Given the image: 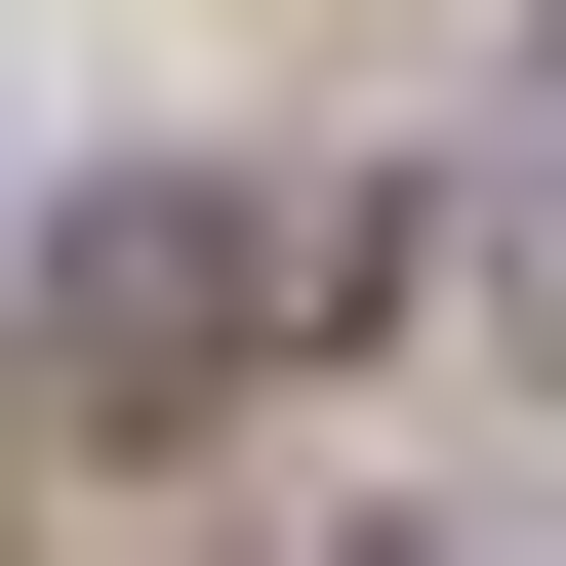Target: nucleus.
<instances>
[{"label": "nucleus", "instance_id": "f03ea898", "mask_svg": "<svg viewBox=\"0 0 566 566\" xmlns=\"http://www.w3.org/2000/svg\"><path fill=\"white\" fill-rule=\"evenodd\" d=\"M526 283H566V163H526Z\"/></svg>", "mask_w": 566, "mask_h": 566}, {"label": "nucleus", "instance_id": "f257e3e1", "mask_svg": "<svg viewBox=\"0 0 566 566\" xmlns=\"http://www.w3.org/2000/svg\"><path fill=\"white\" fill-rule=\"evenodd\" d=\"M324 283H365V243H324V202H82V243H41V365H243V324H324Z\"/></svg>", "mask_w": 566, "mask_h": 566}]
</instances>
